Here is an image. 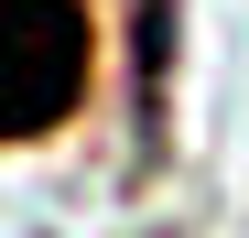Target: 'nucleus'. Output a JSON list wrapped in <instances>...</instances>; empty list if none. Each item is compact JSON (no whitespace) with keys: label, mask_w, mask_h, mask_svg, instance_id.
I'll return each instance as SVG.
<instances>
[{"label":"nucleus","mask_w":249,"mask_h":238,"mask_svg":"<svg viewBox=\"0 0 249 238\" xmlns=\"http://www.w3.org/2000/svg\"><path fill=\"white\" fill-rule=\"evenodd\" d=\"M87 65H98L87 0H0V152L65 130L87 98Z\"/></svg>","instance_id":"f257e3e1"}]
</instances>
